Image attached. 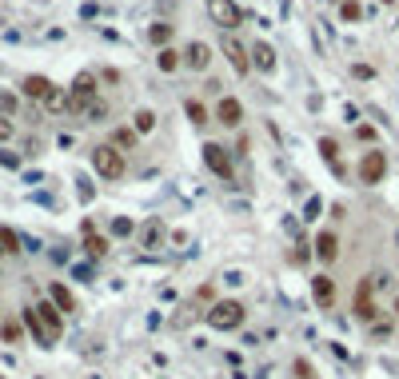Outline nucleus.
<instances>
[{"label": "nucleus", "instance_id": "obj_26", "mask_svg": "<svg viewBox=\"0 0 399 379\" xmlns=\"http://www.w3.org/2000/svg\"><path fill=\"white\" fill-rule=\"evenodd\" d=\"M112 144H116V148H132V144H136V128H116L112 132Z\"/></svg>", "mask_w": 399, "mask_h": 379}, {"label": "nucleus", "instance_id": "obj_35", "mask_svg": "<svg viewBox=\"0 0 399 379\" xmlns=\"http://www.w3.org/2000/svg\"><path fill=\"white\" fill-rule=\"evenodd\" d=\"M0 379H4V375H0Z\"/></svg>", "mask_w": 399, "mask_h": 379}, {"label": "nucleus", "instance_id": "obj_16", "mask_svg": "<svg viewBox=\"0 0 399 379\" xmlns=\"http://www.w3.org/2000/svg\"><path fill=\"white\" fill-rule=\"evenodd\" d=\"M252 64H256V68H264V72H271V68H276V48L259 40L256 48H252Z\"/></svg>", "mask_w": 399, "mask_h": 379}, {"label": "nucleus", "instance_id": "obj_21", "mask_svg": "<svg viewBox=\"0 0 399 379\" xmlns=\"http://www.w3.org/2000/svg\"><path fill=\"white\" fill-rule=\"evenodd\" d=\"M132 128H136V136H144V132H152V128H156V112L140 108L136 116H132Z\"/></svg>", "mask_w": 399, "mask_h": 379}, {"label": "nucleus", "instance_id": "obj_13", "mask_svg": "<svg viewBox=\"0 0 399 379\" xmlns=\"http://www.w3.org/2000/svg\"><path fill=\"white\" fill-rule=\"evenodd\" d=\"M316 259L319 264H336L339 259V239L331 236V232H319L316 236Z\"/></svg>", "mask_w": 399, "mask_h": 379}, {"label": "nucleus", "instance_id": "obj_23", "mask_svg": "<svg viewBox=\"0 0 399 379\" xmlns=\"http://www.w3.org/2000/svg\"><path fill=\"white\" fill-rule=\"evenodd\" d=\"M44 108H48V112H68V92H64V88H52V96L44 100Z\"/></svg>", "mask_w": 399, "mask_h": 379}, {"label": "nucleus", "instance_id": "obj_7", "mask_svg": "<svg viewBox=\"0 0 399 379\" xmlns=\"http://www.w3.org/2000/svg\"><path fill=\"white\" fill-rule=\"evenodd\" d=\"M351 311H356L359 323H375V319H379V308H375V299H371V284H359V288H356V303H351Z\"/></svg>", "mask_w": 399, "mask_h": 379}, {"label": "nucleus", "instance_id": "obj_20", "mask_svg": "<svg viewBox=\"0 0 399 379\" xmlns=\"http://www.w3.org/2000/svg\"><path fill=\"white\" fill-rule=\"evenodd\" d=\"M184 112H188V120L196 124V128H204V124H208V108H204L200 100H184Z\"/></svg>", "mask_w": 399, "mask_h": 379}, {"label": "nucleus", "instance_id": "obj_6", "mask_svg": "<svg viewBox=\"0 0 399 379\" xmlns=\"http://www.w3.org/2000/svg\"><path fill=\"white\" fill-rule=\"evenodd\" d=\"M164 236H168V228H164V219H160V216H148L144 224H140V232H136L140 248H164Z\"/></svg>", "mask_w": 399, "mask_h": 379}, {"label": "nucleus", "instance_id": "obj_15", "mask_svg": "<svg viewBox=\"0 0 399 379\" xmlns=\"http://www.w3.org/2000/svg\"><path fill=\"white\" fill-rule=\"evenodd\" d=\"M84 251H88L92 259H104V256H108V239L96 236V232H92V224H84Z\"/></svg>", "mask_w": 399, "mask_h": 379}, {"label": "nucleus", "instance_id": "obj_5", "mask_svg": "<svg viewBox=\"0 0 399 379\" xmlns=\"http://www.w3.org/2000/svg\"><path fill=\"white\" fill-rule=\"evenodd\" d=\"M208 16L216 28H236L239 24V9H236V0H208Z\"/></svg>", "mask_w": 399, "mask_h": 379}, {"label": "nucleus", "instance_id": "obj_4", "mask_svg": "<svg viewBox=\"0 0 399 379\" xmlns=\"http://www.w3.org/2000/svg\"><path fill=\"white\" fill-rule=\"evenodd\" d=\"M356 172H359V184H379V180H383V172H388V156H383L379 148L363 152Z\"/></svg>", "mask_w": 399, "mask_h": 379}, {"label": "nucleus", "instance_id": "obj_1", "mask_svg": "<svg viewBox=\"0 0 399 379\" xmlns=\"http://www.w3.org/2000/svg\"><path fill=\"white\" fill-rule=\"evenodd\" d=\"M24 328L32 331V339L36 343H44V348H52L60 339V331H64V311L52 303V299H40V303H32V308H24Z\"/></svg>", "mask_w": 399, "mask_h": 379}, {"label": "nucleus", "instance_id": "obj_18", "mask_svg": "<svg viewBox=\"0 0 399 379\" xmlns=\"http://www.w3.org/2000/svg\"><path fill=\"white\" fill-rule=\"evenodd\" d=\"M0 339L4 343H20L24 339V319H0Z\"/></svg>", "mask_w": 399, "mask_h": 379}, {"label": "nucleus", "instance_id": "obj_34", "mask_svg": "<svg viewBox=\"0 0 399 379\" xmlns=\"http://www.w3.org/2000/svg\"><path fill=\"white\" fill-rule=\"evenodd\" d=\"M0 256H4V251H0Z\"/></svg>", "mask_w": 399, "mask_h": 379}, {"label": "nucleus", "instance_id": "obj_24", "mask_svg": "<svg viewBox=\"0 0 399 379\" xmlns=\"http://www.w3.org/2000/svg\"><path fill=\"white\" fill-rule=\"evenodd\" d=\"M148 40H152V44H160V48H168V40H172V24H152V28H148Z\"/></svg>", "mask_w": 399, "mask_h": 379}, {"label": "nucleus", "instance_id": "obj_11", "mask_svg": "<svg viewBox=\"0 0 399 379\" xmlns=\"http://www.w3.org/2000/svg\"><path fill=\"white\" fill-rule=\"evenodd\" d=\"M52 88H56V84H52L48 76H24V84H20V92L28 100H36V104H44V100L52 96Z\"/></svg>", "mask_w": 399, "mask_h": 379}, {"label": "nucleus", "instance_id": "obj_12", "mask_svg": "<svg viewBox=\"0 0 399 379\" xmlns=\"http://www.w3.org/2000/svg\"><path fill=\"white\" fill-rule=\"evenodd\" d=\"M184 64H188L192 72H204L212 64V52H208V44H200V40H192L188 48H184Z\"/></svg>", "mask_w": 399, "mask_h": 379}, {"label": "nucleus", "instance_id": "obj_33", "mask_svg": "<svg viewBox=\"0 0 399 379\" xmlns=\"http://www.w3.org/2000/svg\"><path fill=\"white\" fill-rule=\"evenodd\" d=\"M395 319H399V299H395Z\"/></svg>", "mask_w": 399, "mask_h": 379}, {"label": "nucleus", "instance_id": "obj_8", "mask_svg": "<svg viewBox=\"0 0 399 379\" xmlns=\"http://www.w3.org/2000/svg\"><path fill=\"white\" fill-rule=\"evenodd\" d=\"M204 164H208L216 176H224V180L232 176V156H228L224 144H204Z\"/></svg>", "mask_w": 399, "mask_h": 379}, {"label": "nucleus", "instance_id": "obj_9", "mask_svg": "<svg viewBox=\"0 0 399 379\" xmlns=\"http://www.w3.org/2000/svg\"><path fill=\"white\" fill-rule=\"evenodd\" d=\"M219 48H224V56H228V60H232V68H236V72H239V76H244V72H248V68H252V52H248V48H244V44H239V40H236V36H224V44H219Z\"/></svg>", "mask_w": 399, "mask_h": 379}, {"label": "nucleus", "instance_id": "obj_32", "mask_svg": "<svg viewBox=\"0 0 399 379\" xmlns=\"http://www.w3.org/2000/svg\"><path fill=\"white\" fill-rule=\"evenodd\" d=\"M0 164H4V168H20V156H12V152H0Z\"/></svg>", "mask_w": 399, "mask_h": 379}, {"label": "nucleus", "instance_id": "obj_29", "mask_svg": "<svg viewBox=\"0 0 399 379\" xmlns=\"http://www.w3.org/2000/svg\"><path fill=\"white\" fill-rule=\"evenodd\" d=\"M12 108H16V96L0 92V116H12Z\"/></svg>", "mask_w": 399, "mask_h": 379}, {"label": "nucleus", "instance_id": "obj_17", "mask_svg": "<svg viewBox=\"0 0 399 379\" xmlns=\"http://www.w3.org/2000/svg\"><path fill=\"white\" fill-rule=\"evenodd\" d=\"M48 299L56 303L60 311H64V316H68V311H76V299H72V291L64 288V284H52V288H48Z\"/></svg>", "mask_w": 399, "mask_h": 379}, {"label": "nucleus", "instance_id": "obj_30", "mask_svg": "<svg viewBox=\"0 0 399 379\" xmlns=\"http://www.w3.org/2000/svg\"><path fill=\"white\" fill-rule=\"evenodd\" d=\"M112 232H116V236H132V219H112Z\"/></svg>", "mask_w": 399, "mask_h": 379}, {"label": "nucleus", "instance_id": "obj_19", "mask_svg": "<svg viewBox=\"0 0 399 379\" xmlns=\"http://www.w3.org/2000/svg\"><path fill=\"white\" fill-rule=\"evenodd\" d=\"M156 64H160V72H176L180 64H184V52H176V48H160Z\"/></svg>", "mask_w": 399, "mask_h": 379}, {"label": "nucleus", "instance_id": "obj_22", "mask_svg": "<svg viewBox=\"0 0 399 379\" xmlns=\"http://www.w3.org/2000/svg\"><path fill=\"white\" fill-rule=\"evenodd\" d=\"M0 251H4V256H16L20 251V236L12 228H0Z\"/></svg>", "mask_w": 399, "mask_h": 379}, {"label": "nucleus", "instance_id": "obj_2", "mask_svg": "<svg viewBox=\"0 0 399 379\" xmlns=\"http://www.w3.org/2000/svg\"><path fill=\"white\" fill-rule=\"evenodd\" d=\"M244 319H248V308L239 299H219V303L208 308V328H216V331H236V328H244Z\"/></svg>", "mask_w": 399, "mask_h": 379}, {"label": "nucleus", "instance_id": "obj_27", "mask_svg": "<svg viewBox=\"0 0 399 379\" xmlns=\"http://www.w3.org/2000/svg\"><path fill=\"white\" fill-rule=\"evenodd\" d=\"M319 156L336 164V160H339V144H336V140H328V136H323V140H319Z\"/></svg>", "mask_w": 399, "mask_h": 379}, {"label": "nucleus", "instance_id": "obj_3", "mask_svg": "<svg viewBox=\"0 0 399 379\" xmlns=\"http://www.w3.org/2000/svg\"><path fill=\"white\" fill-rule=\"evenodd\" d=\"M92 168H96L100 180H124L128 164H124V152L116 144H96L92 148Z\"/></svg>", "mask_w": 399, "mask_h": 379}, {"label": "nucleus", "instance_id": "obj_10", "mask_svg": "<svg viewBox=\"0 0 399 379\" xmlns=\"http://www.w3.org/2000/svg\"><path fill=\"white\" fill-rule=\"evenodd\" d=\"M216 120L224 124V128H236L239 120H244V104H239L236 96H224V100L216 104Z\"/></svg>", "mask_w": 399, "mask_h": 379}, {"label": "nucleus", "instance_id": "obj_14", "mask_svg": "<svg viewBox=\"0 0 399 379\" xmlns=\"http://www.w3.org/2000/svg\"><path fill=\"white\" fill-rule=\"evenodd\" d=\"M311 296H316V303H319V308L328 311L331 303H336V284H331L328 276H316V279H311Z\"/></svg>", "mask_w": 399, "mask_h": 379}, {"label": "nucleus", "instance_id": "obj_25", "mask_svg": "<svg viewBox=\"0 0 399 379\" xmlns=\"http://www.w3.org/2000/svg\"><path fill=\"white\" fill-rule=\"evenodd\" d=\"M80 116L88 120V124H96V120H104V116H108V104H104V100H92L88 108L80 112Z\"/></svg>", "mask_w": 399, "mask_h": 379}, {"label": "nucleus", "instance_id": "obj_36", "mask_svg": "<svg viewBox=\"0 0 399 379\" xmlns=\"http://www.w3.org/2000/svg\"><path fill=\"white\" fill-rule=\"evenodd\" d=\"M395 239H399V236H395Z\"/></svg>", "mask_w": 399, "mask_h": 379}, {"label": "nucleus", "instance_id": "obj_31", "mask_svg": "<svg viewBox=\"0 0 399 379\" xmlns=\"http://www.w3.org/2000/svg\"><path fill=\"white\" fill-rule=\"evenodd\" d=\"M12 132H16V128H12V120H9V116H0V144H9Z\"/></svg>", "mask_w": 399, "mask_h": 379}, {"label": "nucleus", "instance_id": "obj_28", "mask_svg": "<svg viewBox=\"0 0 399 379\" xmlns=\"http://www.w3.org/2000/svg\"><path fill=\"white\" fill-rule=\"evenodd\" d=\"M339 16L348 20V24H356V20H359V0H343V9H339Z\"/></svg>", "mask_w": 399, "mask_h": 379}]
</instances>
